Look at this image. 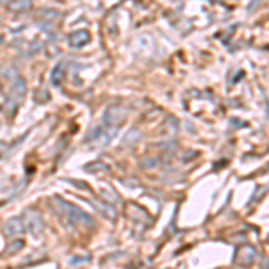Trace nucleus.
I'll return each instance as SVG.
<instances>
[{
  "label": "nucleus",
  "mask_w": 269,
  "mask_h": 269,
  "mask_svg": "<svg viewBox=\"0 0 269 269\" xmlns=\"http://www.w3.org/2000/svg\"><path fill=\"white\" fill-rule=\"evenodd\" d=\"M40 15H45V20H54V18H58L59 17V11H56V9H50V7H43V9H41L40 11Z\"/></svg>",
  "instance_id": "2eb2a0df"
},
{
  "label": "nucleus",
  "mask_w": 269,
  "mask_h": 269,
  "mask_svg": "<svg viewBox=\"0 0 269 269\" xmlns=\"http://www.w3.org/2000/svg\"><path fill=\"white\" fill-rule=\"evenodd\" d=\"M24 232V221L22 217H11L9 221H6L4 224V234L7 237H15V235H20Z\"/></svg>",
  "instance_id": "423d86ee"
},
{
  "label": "nucleus",
  "mask_w": 269,
  "mask_h": 269,
  "mask_svg": "<svg viewBox=\"0 0 269 269\" xmlns=\"http://www.w3.org/2000/svg\"><path fill=\"white\" fill-rule=\"evenodd\" d=\"M101 192H102V196H104V194H106V198H108V199H117V194L113 192V190H111V188L108 187V185H106V187L102 188Z\"/></svg>",
  "instance_id": "a211bd4d"
},
{
  "label": "nucleus",
  "mask_w": 269,
  "mask_h": 269,
  "mask_svg": "<svg viewBox=\"0 0 269 269\" xmlns=\"http://www.w3.org/2000/svg\"><path fill=\"white\" fill-rule=\"evenodd\" d=\"M54 201H56V205H58L59 212L63 214L65 219H68V221L72 222V224H92V217L88 216L86 212L81 210L79 206L72 205V203H68V201H65V199H61L59 196H56L54 198Z\"/></svg>",
  "instance_id": "f257e3e1"
},
{
  "label": "nucleus",
  "mask_w": 269,
  "mask_h": 269,
  "mask_svg": "<svg viewBox=\"0 0 269 269\" xmlns=\"http://www.w3.org/2000/svg\"><path fill=\"white\" fill-rule=\"evenodd\" d=\"M13 248L11 250H7V253H13V252H17V250H22V246H24V240H18V242H13Z\"/></svg>",
  "instance_id": "6ab92c4d"
},
{
  "label": "nucleus",
  "mask_w": 269,
  "mask_h": 269,
  "mask_svg": "<svg viewBox=\"0 0 269 269\" xmlns=\"http://www.w3.org/2000/svg\"><path fill=\"white\" fill-rule=\"evenodd\" d=\"M63 77H65V63H59L56 65V68L50 74V81H52V84H61Z\"/></svg>",
  "instance_id": "9b49d317"
},
{
  "label": "nucleus",
  "mask_w": 269,
  "mask_h": 269,
  "mask_svg": "<svg viewBox=\"0 0 269 269\" xmlns=\"http://www.w3.org/2000/svg\"><path fill=\"white\" fill-rule=\"evenodd\" d=\"M84 169L88 172H92V174H104V172H110V167L104 164V162H101V160H95L92 164H88Z\"/></svg>",
  "instance_id": "1a4fd4ad"
},
{
  "label": "nucleus",
  "mask_w": 269,
  "mask_h": 269,
  "mask_svg": "<svg viewBox=\"0 0 269 269\" xmlns=\"http://www.w3.org/2000/svg\"><path fill=\"white\" fill-rule=\"evenodd\" d=\"M124 118H126V111H124V108L113 104L104 111V115H102V126L118 129L120 126H122Z\"/></svg>",
  "instance_id": "7ed1b4c3"
},
{
  "label": "nucleus",
  "mask_w": 269,
  "mask_h": 269,
  "mask_svg": "<svg viewBox=\"0 0 269 269\" xmlns=\"http://www.w3.org/2000/svg\"><path fill=\"white\" fill-rule=\"evenodd\" d=\"M15 47L18 49V52L22 54V56L29 58V56H34V54L40 52L41 45H38V43H27V41H20V43H17Z\"/></svg>",
  "instance_id": "6e6552de"
},
{
  "label": "nucleus",
  "mask_w": 269,
  "mask_h": 269,
  "mask_svg": "<svg viewBox=\"0 0 269 269\" xmlns=\"http://www.w3.org/2000/svg\"><path fill=\"white\" fill-rule=\"evenodd\" d=\"M94 206H97L101 214H102V216H106L108 219H115V210H113V208H111V206L108 205L106 201H104V203H101V201H94Z\"/></svg>",
  "instance_id": "f8f14e48"
},
{
  "label": "nucleus",
  "mask_w": 269,
  "mask_h": 269,
  "mask_svg": "<svg viewBox=\"0 0 269 269\" xmlns=\"http://www.w3.org/2000/svg\"><path fill=\"white\" fill-rule=\"evenodd\" d=\"M164 129H167L165 133H174L176 129H178V122H176L174 118H167V122H165Z\"/></svg>",
  "instance_id": "f3484780"
},
{
  "label": "nucleus",
  "mask_w": 269,
  "mask_h": 269,
  "mask_svg": "<svg viewBox=\"0 0 269 269\" xmlns=\"http://www.w3.org/2000/svg\"><path fill=\"white\" fill-rule=\"evenodd\" d=\"M0 72H2V77H4L6 81H9V83H13L15 79H18V77H20V72H18L15 67H4V68H2Z\"/></svg>",
  "instance_id": "ddd939ff"
},
{
  "label": "nucleus",
  "mask_w": 269,
  "mask_h": 269,
  "mask_svg": "<svg viewBox=\"0 0 269 269\" xmlns=\"http://www.w3.org/2000/svg\"><path fill=\"white\" fill-rule=\"evenodd\" d=\"M24 226H27V230H29L31 234L38 235L43 230V217H41V214L38 210H27V214H25V224Z\"/></svg>",
  "instance_id": "20e7f679"
},
{
  "label": "nucleus",
  "mask_w": 269,
  "mask_h": 269,
  "mask_svg": "<svg viewBox=\"0 0 269 269\" xmlns=\"http://www.w3.org/2000/svg\"><path fill=\"white\" fill-rule=\"evenodd\" d=\"M253 260H255V248L250 244L239 246L237 248V253H235V262L239 266H252Z\"/></svg>",
  "instance_id": "39448f33"
},
{
  "label": "nucleus",
  "mask_w": 269,
  "mask_h": 269,
  "mask_svg": "<svg viewBox=\"0 0 269 269\" xmlns=\"http://www.w3.org/2000/svg\"><path fill=\"white\" fill-rule=\"evenodd\" d=\"M7 7L13 9V11H25V9H31V2L29 0H22V2H9Z\"/></svg>",
  "instance_id": "4468645a"
},
{
  "label": "nucleus",
  "mask_w": 269,
  "mask_h": 269,
  "mask_svg": "<svg viewBox=\"0 0 269 269\" xmlns=\"http://www.w3.org/2000/svg\"><path fill=\"white\" fill-rule=\"evenodd\" d=\"M128 210H129V214L133 216V219H138V221H144V222L149 221V214H147V212L142 210L140 206L129 205V206H128Z\"/></svg>",
  "instance_id": "9d476101"
},
{
  "label": "nucleus",
  "mask_w": 269,
  "mask_h": 269,
  "mask_svg": "<svg viewBox=\"0 0 269 269\" xmlns=\"http://www.w3.org/2000/svg\"><path fill=\"white\" fill-rule=\"evenodd\" d=\"M68 41H70V47H77V49L84 47L88 41H90V33L84 29H79V31H76V33H72Z\"/></svg>",
  "instance_id": "0eeeda50"
},
{
  "label": "nucleus",
  "mask_w": 269,
  "mask_h": 269,
  "mask_svg": "<svg viewBox=\"0 0 269 269\" xmlns=\"http://www.w3.org/2000/svg\"><path fill=\"white\" fill-rule=\"evenodd\" d=\"M138 138H140V133H138L136 129H133V131H129L128 136L124 138V146H128V144H129V142H131V140L136 142V140H138Z\"/></svg>",
  "instance_id": "dca6fc26"
},
{
  "label": "nucleus",
  "mask_w": 269,
  "mask_h": 269,
  "mask_svg": "<svg viewBox=\"0 0 269 269\" xmlns=\"http://www.w3.org/2000/svg\"><path fill=\"white\" fill-rule=\"evenodd\" d=\"M25 94H27V84H25L24 77L20 76L18 79L11 83V86L7 88V104H11V108L18 106L22 101H24ZM9 108V110H11Z\"/></svg>",
  "instance_id": "f03ea898"
}]
</instances>
